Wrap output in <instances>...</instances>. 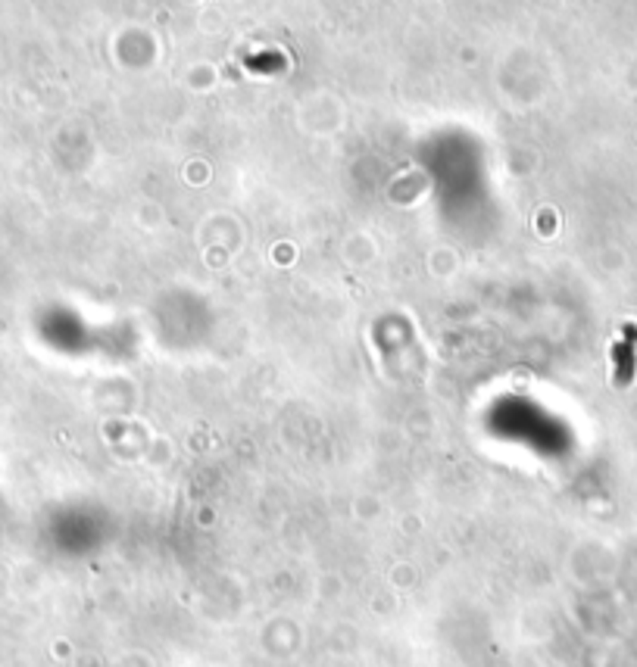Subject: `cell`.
I'll return each instance as SVG.
<instances>
[{
  "instance_id": "6da1fadb",
  "label": "cell",
  "mask_w": 637,
  "mask_h": 667,
  "mask_svg": "<svg viewBox=\"0 0 637 667\" xmlns=\"http://www.w3.org/2000/svg\"><path fill=\"white\" fill-rule=\"evenodd\" d=\"M634 343H637V328L628 325L625 337L613 346V359H616V384L625 387L634 374Z\"/></svg>"
}]
</instances>
